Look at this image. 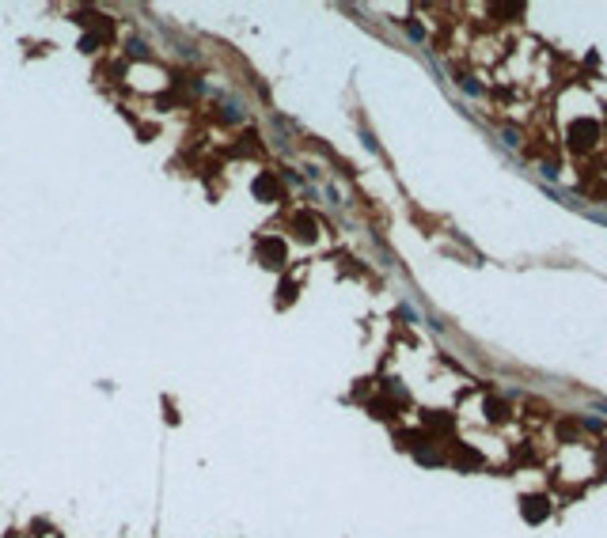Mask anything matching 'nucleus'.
I'll use <instances>...</instances> for the list:
<instances>
[{
    "mask_svg": "<svg viewBox=\"0 0 607 538\" xmlns=\"http://www.w3.org/2000/svg\"><path fill=\"white\" fill-rule=\"evenodd\" d=\"M528 504H531V508H528V519H539V516H543L539 504H547V500H528Z\"/></svg>",
    "mask_w": 607,
    "mask_h": 538,
    "instance_id": "nucleus-1",
    "label": "nucleus"
}]
</instances>
